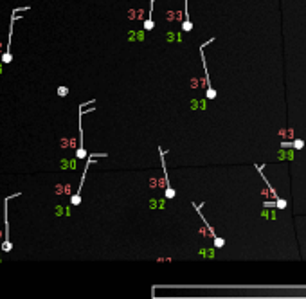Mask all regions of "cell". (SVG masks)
Returning a JSON list of instances; mask_svg holds the SVG:
<instances>
[{
  "label": "cell",
  "instance_id": "cell-6",
  "mask_svg": "<svg viewBox=\"0 0 306 299\" xmlns=\"http://www.w3.org/2000/svg\"><path fill=\"white\" fill-rule=\"evenodd\" d=\"M223 245H225V240L220 238V236H214V247L220 249V247H223Z\"/></svg>",
  "mask_w": 306,
  "mask_h": 299
},
{
  "label": "cell",
  "instance_id": "cell-1",
  "mask_svg": "<svg viewBox=\"0 0 306 299\" xmlns=\"http://www.w3.org/2000/svg\"><path fill=\"white\" fill-rule=\"evenodd\" d=\"M27 9H29V6H25V8H22V9H13V15H11V18H9V40H8V45H6V52L2 54V63H11V59H13V56H11V40H13V25H15L16 15H18V13H23V11H27Z\"/></svg>",
  "mask_w": 306,
  "mask_h": 299
},
{
  "label": "cell",
  "instance_id": "cell-4",
  "mask_svg": "<svg viewBox=\"0 0 306 299\" xmlns=\"http://www.w3.org/2000/svg\"><path fill=\"white\" fill-rule=\"evenodd\" d=\"M200 49H202L200 52H202V58H204V47H200ZM204 70H205V76H207V69H205V58H204ZM205 95H207V99H214V97H216V90H214V88L209 85V80H207V92H205Z\"/></svg>",
  "mask_w": 306,
  "mask_h": 299
},
{
  "label": "cell",
  "instance_id": "cell-2",
  "mask_svg": "<svg viewBox=\"0 0 306 299\" xmlns=\"http://www.w3.org/2000/svg\"><path fill=\"white\" fill-rule=\"evenodd\" d=\"M159 153H161V164H162V169H164V178H166V198H175V189L169 186V178H168V171H166V166H164V152L162 150H159Z\"/></svg>",
  "mask_w": 306,
  "mask_h": 299
},
{
  "label": "cell",
  "instance_id": "cell-5",
  "mask_svg": "<svg viewBox=\"0 0 306 299\" xmlns=\"http://www.w3.org/2000/svg\"><path fill=\"white\" fill-rule=\"evenodd\" d=\"M272 204L276 205L277 209H284V207H286V205H288V204H286V200H283V198H277V200H274V202H272Z\"/></svg>",
  "mask_w": 306,
  "mask_h": 299
},
{
  "label": "cell",
  "instance_id": "cell-7",
  "mask_svg": "<svg viewBox=\"0 0 306 299\" xmlns=\"http://www.w3.org/2000/svg\"><path fill=\"white\" fill-rule=\"evenodd\" d=\"M67 94H69V88L67 87H58V95L59 97H65Z\"/></svg>",
  "mask_w": 306,
  "mask_h": 299
},
{
  "label": "cell",
  "instance_id": "cell-3",
  "mask_svg": "<svg viewBox=\"0 0 306 299\" xmlns=\"http://www.w3.org/2000/svg\"><path fill=\"white\" fill-rule=\"evenodd\" d=\"M76 157H78V159H85V157H87V152H85V148H83V126H81V117H79V148H78V152H76Z\"/></svg>",
  "mask_w": 306,
  "mask_h": 299
},
{
  "label": "cell",
  "instance_id": "cell-8",
  "mask_svg": "<svg viewBox=\"0 0 306 299\" xmlns=\"http://www.w3.org/2000/svg\"><path fill=\"white\" fill-rule=\"evenodd\" d=\"M292 146H293V148H295V150H301V148H303V146H304V142H303V141H301V139H295V141H293V144H292Z\"/></svg>",
  "mask_w": 306,
  "mask_h": 299
}]
</instances>
